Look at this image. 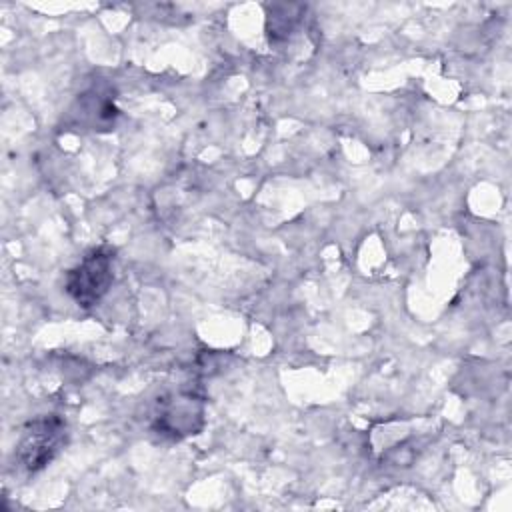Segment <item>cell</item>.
Wrapping results in <instances>:
<instances>
[{
    "label": "cell",
    "instance_id": "1",
    "mask_svg": "<svg viewBox=\"0 0 512 512\" xmlns=\"http://www.w3.org/2000/svg\"><path fill=\"white\" fill-rule=\"evenodd\" d=\"M114 280V250L98 246L66 274L64 290L82 308L94 306L110 288Z\"/></svg>",
    "mask_w": 512,
    "mask_h": 512
},
{
    "label": "cell",
    "instance_id": "2",
    "mask_svg": "<svg viewBox=\"0 0 512 512\" xmlns=\"http://www.w3.org/2000/svg\"><path fill=\"white\" fill-rule=\"evenodd\" d=\"M66 442V422L56 414L28 422L16 446V458L28 472L48 466Z\"/></svg>",
    "mask_w": 512,
    "mask_h": 512
},
{
    "label": "cell",
    "instance_id": "3",
    "mask_svg": "<svg viewBox=\"0 0 512 512\" xmlns=\"http://www.w3.org/2000/svg\"><path fill=\"white\" fill-rule=\"evenodd\" d=\"M204 424V406L192 394H176L168 400H162L154 416L152 428L170 438H182L196 434Z\"/></svg>",
    "mask_w": 512,
    "mask_h": 512
}]
</instances>
